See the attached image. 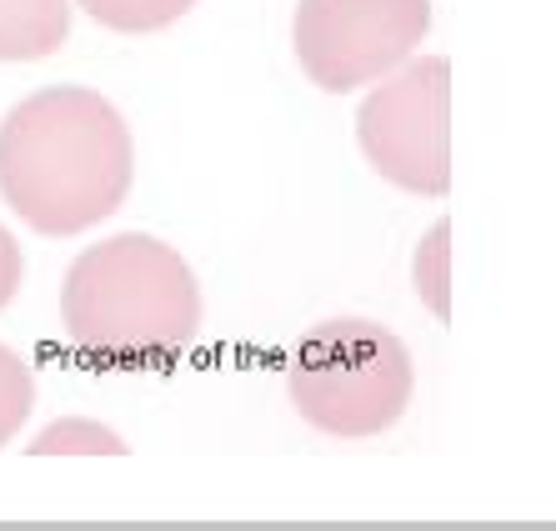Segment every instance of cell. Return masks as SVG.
Instances as JSON below:
<instances>
[{"mask_svg": "<svg viewBox=\"0 0 556 531\" xmlns=\"http://www.w3.org/2000/svg\"><path fill=\"white\" fill-rule=\"evenodd\" d=\"M136 181L130 126L101 91L46 86L0 121V201L40 236L111 220Z\"/></svg>", "mask_w": 556, "mask_h": 531, "instance_id": "6da1fadb", "label": "cell"}, {"mask_svg": "<svg viewBox=\"0 0 556 531\" xmlns=\"http://www.w3.org/2000/svg\"><path fill=\"white\" fill-rule=\"evenodd\" d=\"M61 321L96 366L151 371L201 331V286L176 246L126 231L96 241L61 281Z\"/></svg>", "mask_w": 556, "mask_h": 531, "instance_id": "7a4b0ae2", "label": "cell"}, {"mask_svg": "<svg viewBox=\"0 0 556 531\" xmlns=\"http://www.w3.org/2000/svg\"><path fill=\"white\" fill-rule=\"evenodd\" d=\"M286 391L301 421L326 437H381L412 406L416 366L391 326L371 316H331L301 337Z\"/></svg>", "mask_w": 556, "mask_h": 531, "instance_id": "3957f363", "label": "cell"}, {"mask_svg": "<svg viewBox=\"0 0 556 531\" xmlns=\"http://www.w3.org/2000/svg\"><path fill=\"white\" fill-rule=\"evenodd\" d=\"M431 30V0H301L296 61L321 91L341 96L391 76Z\"/></svg>", "mask_w": 556, "mask_h": 531, "instance_id": "277c9868", "label": "cell"}, {"mask_svg": "<svg viewBox=\"0 0 556 531\" xmlns=\"http://www.w3.org/2000/svg\"><path fill=\"white\" fill-rule=\"evenodd\" d=\"M356 141L381 181L412 195H446V61L421 55L376 86L356 111Z\"/></svg>", "mask_w": 556, "mask_h": 531, "instance_id": "5b68a950", "label": "cell"}, {"mask_svg": "<svg viewBox=\"0 0 556 531\" xmlns=\"http://www.w3.org/2000/svg\"><path fill=\"white\" fill-rule=\"evenodd\" d=\"M71 36V0H0V61H46Z\"/></svg>", "mask_w": 556, "mask_h": 531, "instance_id": "8992f818", "label": "cell"}, {"mask_svg": "<svg viewBox=\"0 0 556 531\" xmlns=\"http://www.w3.org/2000/svg\"><path fill=\"white\" fill-rule=\"evenodd\" d=\"M86 15L105 30H121V36H151V30L176 26L195 0H80Z\"/></svg>", "mask_w": 556, "mask_h": 531, "instance_id": "52a82bcc", "label": "cell"}, {"mask_svg": "<svg viewBox=\"0 0 556 531\" xmlns=\"http://www.w3.org/2000/svg\"><path fill=\"white\" fill-rule=\"evenodd\" d=\"M30 456H126V441L101 421L86 416H65L55 427H46L30 441Z\"/></svg>", "mask_w": 556, "mask_h": 531, "instance_id": "ba28073f", "label": "cell"}, {"mask_svg": "<svg viewBox=\"0 0 556 531\" xmlns=\"http://www.w3.org/2000/svg\"><path fill=\"white\" fill-rule=\"evenodd\" d=\"M30 402H36V376H30L26 356H15L11 346H0V446L26 427Z\"/></svg>", "mask_w": 556, "mask_h": 531, "instance_id": "9c48e42d", "label": "cell"}, {"mask_svg": "<svg viewBox=\"0 0 556 531\" xmlns=\"http://www.w3.org/2000/svg\"><path fill=\"white\" fill-rule=\"evenodd\" d=\"M441 246H446V226L427 236V246H421V291H427L431 312L446 316V286H441Z\"/></svg>", "mask_w": 556, "mask_h": 531, "instance_id": "30bf717a", "label": "cell"}, {"mask_svg": "<svg viewBox=\"0 0 556 531\" xmlns=\"http://www.w3.org/2000/svg\"><path fill=\"white\" fill-rule=\"evenodd\" d=\"M21 271H26V256L15 246V236L0 226V312H5L15 301V291H21Z\"/></svg>", "mask_w": 556, "mask_h": 531, "instance_id": "8fae6325", "label": "cell"}]
</instances>
